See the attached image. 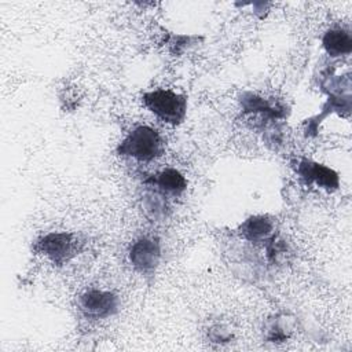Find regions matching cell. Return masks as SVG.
Wrapping results in <instances>:
<instances>
[{
  "label": "cell",
  "instance_id": "cell-9",
  "mask_svg": "<svg viewBox=\"0 0 352 352\" xmlns=\"http://www.w3.org/2000/svg\"><path fill=\"white\" fill-rule=\"evenodd\" d=\"M322 44L330 56L348 55L352 51L351 33L344 28L329 29L322 38Z\"/></svg>",
  "mask_w": 352,
  "mask_h": 352
},
{
  "label": "cell",
  "instance_id": "cell-12",
  "mask_svg": "<svg viewBox=\"0 0 352 352\" xmlns=\"http://www.w3.org/2000/svg\"><path fill=\"white\" fill-rule=\"evenodd\" d=\"M209 337L213 342H228L231 340V333L221 326H216L209 331Z\"/></svg>",
  "mask_w": 352,
  "mask_h": 352
},
{
  "label": "cell",
  "instance_id": "cell-2",
  "mask_svg": "<svg viewBox=\"0 0 352 352\" xmlns=\"http://www.w3.org/2000/svg\"><path fill=\"white\" fill-rule=\"evenodd\" d=\"M144 106L161 121L180 124L187 113V98L170 89H154L143 95Z\"/></svg>",
  "mask_w": 352,
  "mask_h": 352
},
{
  "label": "cell",
  "instance_id": "cell-3",
  "mask_svg": "<svg viewBox=\"0 0 352 352\" xmlns=\"http://www.w3.org/2000/svg\"><path fill=\"white\" fill-rule=\"evenodd\" d=\"M80 241L70 232H50L38 238L33 246L34 252L48 257L54 264H66L80 250Z\"/></svg>",
  "mask_w": 352,
  "mask_h": 352
},
{
  "label": "cell",
  "instance_id": "cell-6",
  "mask_svg": "<svg viewBox=\"0 0 352 352\" xmlns=\"http://www.w3.org/2000/svg\"><path fill=\"white\" fill-rule=\"evenodd\" d=\"M296 172L307 183H315L318 187H322L327 191L337 190L340 186V177L336 170L305 158L297 161Z\"/></svg>",
  "mask_w": 352,
  "mask_h": 352
},
{
  "label": "cell",
  "instance_id": "cell-1",
  "mask_svg": "<svg viewBox=\"0 0 352 352\" xmlns=\"http://www.w3.org/2000/svg\"><path fill=\"white\" fill-rule=\"evenodd\" d=\"M162 151V138L148 125H139L133 128L117 147V153L120 155L132 157L143 162L153 161L160 157Z\"/></svg>",
  "mask_w": 352,
  "mask_h": 352
},
{
  "label": "cell",
  "instance_id": "cell-8",
  "mask_svg": "<svg viewBox=\"0 0 352 352\" xmlns=\"http://www.w3.org/2000/svg\"><path fill=\"white\" fill-rule=\"evenodd\" d=\"M147 182L155 186L162 194H169V195H180L187 187V182L184 176L173 168H166L161 170L155 176L150 177Z\"/></svg>",
  "mask_w": 352,
  "mask_h": 352
},
{
  "label": "cell",
  "instance_id": "cell-7",
  "mask_svg": "<svg viewBox=\"0 0 352 352\" xmlns=\"http://www.w3.org/2000/svg\"><path fill=\"white\" fill-rule=\"evenodd\" d=\"M238 231L249 242H268L274 236V223L267 216H252L241 224Z\"/></svg>",
  "mask_w": 352,
  "mask_h": 352
},
{
  "label": "cell",
  "instance_id": "cell-11",
  "mask_svg": "<svg viewBox=\"0 0 352 352\" xmlns=\"http://www.w3.org/2000/svg\"><path fill=\"white\" fill-rule=\"evenodd\" d=\"M144 208H146V212L154 217V219H158V217H162L165 216V210H166V202L162 197H160L157 192L154 194H147L144 195Z\"/></svg>",
  "mask_w": 352,
  "mask_h": 352
},
{
  "label": "cell",
  "instance_id": "cell-10",
  "mask_svg": "<svg viewBox=\"0 0 352 352\" xmlns=\"http://www.w3.org/2000/svg\"><path fill=\"white\" fill-rule=\"evenodd\" d=\"M241 103L243 110L248 111H260L272 118L285 117V107L276 102H270L268 99H263L254 94H243L241 98Z\"/></svg>",
  "mask_w": 352,
  "mask_h": 352
},
{
  "label": "cell",
  "instance_id": "cell-5",
  "mask_svg": "<svg viewBox=\"0 0 352 352\" xmlns=\"http://www.w3.org/2000/svg\"><path fill=\"white\" fill-rule=\"evenodd\" d=\"M132 267L140 274H153L161 258V246L157 238L142 236L136 239L128 252Z\"/></svg>",
  "mask_w": 352,
  "mask_h": 352
},
{
  "label": "cell",
  "instance_id": "cell-4",
  "mask_svg": "<svg viewBox=\"0 0 352 352\" xmlns=\"http://www.w3.org/2000/svg\"><path fill=\"white\" fill-rule=\"evenodd\" d=\"M120 300L113 292L89 289L80 296L78 307L85 318L104 319L118 311Z\"/></svg>",
  "mask_w": 352,
  "mask_h": 352
}]
</instances>
